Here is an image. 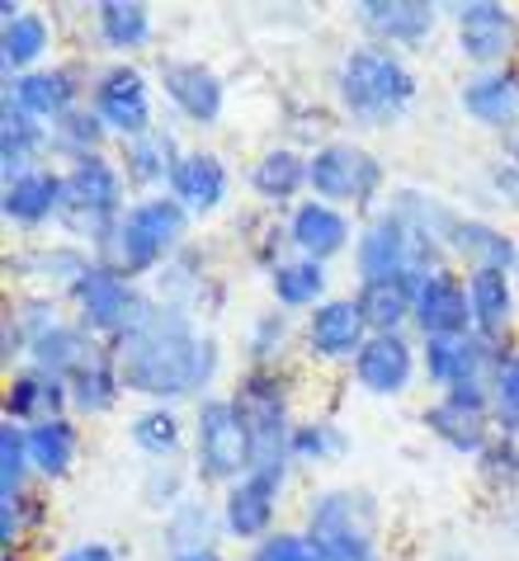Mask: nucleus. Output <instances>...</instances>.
<instances>
[{"mask_svg":"<svg viewBox=\"0 0 519 561\" xmlns=\"http://www.w3.org/2000/svg\"><path fill=\"white\" fill-rule=\"evenodd\" d=\"M119 373L128 397H142L147 407H180V401L213 397V382L223 378V345L213 331L180 307L151 302L137 331L114 345Z\"/></svg>","mask_w":519,"mask_h":561,"instance_id":"1","label":"nucleus"},{"mask_svg":"<svg viewBox=\"0 0 519 561\" xmlns=\"http://www.w3.org/2000/svg\"><path fill=\"white\" fill-rule=\"evenodd\" d=\"M330 90H336V108L354 128L383 133L406 118V108L420 95V81L411 71V61H406V53L364 38L336 61Z\"/></svg>","mask_w":519,"mask_h":561,"instance_id":"2","label":"nucleus"},{"mask_svg":"<svg viewBox=\"0 0 519 561\" xmlns=\"http://www.w3.org/2000/svg\"><path fill=\"white\" fill-rule=\"evenodd\" d=\"M189 227H194V217L170 194H137L94 260H104L109 270H119L133 284H147L189 245Z\"/></svg>","mask_w":519,"mask_h":561,"instance_id":"3","label":"nucleus"},{"mask_svg":"<svg viewBox=\"0 0 519 561\" xmlns=\"http://www.w3.org/2000/svg\"><path fill=\"white\" fill-rule=\"evenodd\" d=\"M61 180H67V198H61V231L67 241L86 245L90 255H100L114 227L123 222V213L133 204V184L123 180V165L114 151L86 156L76 165H61Z\"/></svg>","mask_w":519,"mask_h":561,"instance_id":"4","label":"nucleus"},{"mask_svg":"<svg viewBox=\"0 0 519 561\" xmlns=\"http://www.w3.org/2000/svg\"><path fill=\"white\" fill-rule=\"evenodd\" d=\"M303 534L326 561H383V510L364 486H326L303 505Z\"/></svg>","mask_w":519,"mask_h":561,"instance_id":"5","label":"nucleus"},{"mask_svg":"<svg viewBox=\"0 0 519 561\" xmlns=\"http://www.w3.org/2000/svg\"><path fill=\"white\" fill-rule=\"evenodd\" d=\"M194 434H189V467H194L199 486H217L227 491L232 481H241L256 467V444L236 401L227 392H213L194 407Z\"/></svg>","mask_w":519,"mask_h":561,"instance_id":"6","label":"nucleus"},{"mask_svg":"<svg viewBox=\"0 0 519 561\" xmlns=\"http://www.w3.org/2000/svg\"><path fill=\"white\" fill-rule=\"evenodd\" d=\"M236 411H241L250 444H256V467H293L289 444H293V378L289 368H246L232 382Z\"/></svg>","mask_w":519,"mask_h":561,"instance_id":"7","label":"nucleus"},{"mask_svg":"<svg viewBox=\"0 0 519 561\" xmlns=\"http://www.w3.org/2000/svg\"><path fill=\"white\" fill-rule=\"evenodd\" d=\"M307 190L321 204L364 213L387 190V165L354 137H326V142L307 151Z\"/></svg>","mask_w":519,"mask_h":561,"instance_id":"8","label":"nucleus"},{"mask_svg":"<svg viewBox=\"0 0 519 561\" xmlns=\"http://www.w3.org/2000/svg\"><path fill=\"white\" fill-rule=\"evenodd\" d=\"M151 288H142L133 284V278H123L119 270H109L104 260H94L90 264V274L67 293V307H71V317L86 325V331L100 340V345L114 350L123 335L137 331L142 317L151 311Z\"/></svg>","mask_w":519,"mask_h":561,"instance_id":"9","label":"nucleus"},{"mask_svg":"<svg viewBox=\"0 0 519 561\" xmlns=\"http://www.w3.org/2000/svg\"><path fill=\"white\" fill-rule=\"evenodd\" d=\"M500 354L486 345L482 335H439V340H420V378L435 387V397H463V401H486L492 407V378Z\"/></svg>","mask_w":519,"mask_h":561,"instance_id":"10","label":"nucleus"},{"mask_svg":"<svg viewBox=\"0 0 519 561\" xmlns=\"http://www.w3.org/2000/svg\"><path fill=\"white\" fill-rule=\"evenodd\" d=\"M86 104L109 128L114 147H123V142H133V137L156 128V76H147L137 61H109V67H94Z\"/></svg>","mask_w":519,"mask_h":561,"instance_id":"11","label":"nucleus"},{"mask_svg":"<svg viewBox=\"0 0 519 561\" xmlns=\"http://www.w3.org/2000/svg\"><path fill=\"white\" fill-rule=\"evenodd\" d=\"M453 48L472 71H492L519 61V10L506 0H459L444 5Z\"/></svg>","mask_w":519,"mask_h":561,"instance_id":"12","label":"nucleus"},{"mask_svg":"<svg viewBox=\"0 0 519 561\" xmlns=\"http://www.w3.org/2000/svg\"><path fill=\"white\" fill-rule=\"evenodd\" d=\"M289 477L293 467H250L241 481H232L223 501H217L223 534L232 542H246V548L279 534V505H283V491H289Z\"/></svg>","mask_w":519,"mask_h":561,"instance_id":"13","label":"nucleus"},{"mask_svg":"<svg viewBox=\"0 0 519 561\" xmlns=\"http://www.w3.org/2000/svg\"><path fill=\"white\" fill-rule=\"evenodd\" d=\"M156 90L176 108V118L189 128H217L227 114V85L208 61L199 57H161L156 61Z\"/></svg>","mask_w":519,"mask_h":561,"instance_id":"14","label":"nucleus"},{"mask_svg":"<svg viewBox=\"0 0 519 561\" xmlns=\"http://www.w3.org/2000/svg\"><path fill=\"white\" fill-rule=\"evenodd\" d=\"M90 81H94V71L81 67V61H47L38 71L5 81V100L20 104L29 118H38L53 128V123L76 114V108L90 100Z\"/></svg>","mask_w":519,"mask_h":561,"instance_id":"15","label":"nucleus"},{"mask_svg":"<svg viewBox=\"0 0 519 561\" xmlns=\"http://www.w3.org/2000/svg\"><path fill=\"white\" fill-rule=\"evenodd\" d=\"M420 382V340L416 335H369L354 354L350 387L373 401H397Z\"/></svg>","mask_w":519,"mask_h":561,"instance_id":"16","label":"nucleus"},{"mask_svg":"<svg viewBox=\"0 0 519 561\" xmlns=\"http://www.w3.org/2000/svg\"><path fill=\"white\" fill-rule=\"evenodd\" d=\"M369 321L364 311H359L354 293H336V298H326L317 311H307L303 317V354L312 364H354V354L369 345Z\"/></svg>","mask_w":519,"mask_h":561,"instance_id":"17","label":"nucleus"},{"mask_svg":"<svg viewBox=\"0 0 519 561\" xmlns=\"http://www.w3.org/2000/svg\"><path fill=\"white\" fill-rule=\"evenodd\" d=\"M354 24L364 28L369 43H383V48H397V53H416L439 34L444 5H430V0H359Z\"/></svg>","mask_w":519,"mask_h":561,"instance_id":"18","label":"nucleus"},{"mask_svg":"<svg viewBox=\"0 0 519 561\" xmlns=\"http://www.w3.org/2000/svg\"><path fill=\"white\" fill-rule=\"evenodd\" d=\"M283 231H289V245L293 255L303 260H317V264H330L340 255L354 251V237H359V222L354 213H345L336 204H321V198H303L289 217H283Z\"/></svg>","mask_w":519,"mask_h":561,"instance_id":"19","label":"nucleus"},{"mask_svg":"<svg viewBox=\"0 0 519 561\" xmlns=\"http://www.w3.org/2000/svg\"><path fill=\"white\" fill-rule=\"evenodd\" d=\"M467 311L472 335L496 350H519V274L506 270H472L467 274Z\"/></svg>","mask_w":519,"mask_h":561,"instance_id":"20","label":"nucleus"},{"mask_svg":"<svg viewBox=\"0 0 519 561\" xmlns=\"http://www.w3.org/2000/svg\"><path fill=\"white\" fill-rule=\"evenodd\" d=\"M472 311H467V274L444 264L416 278V340H439V335H467Z\"/></svg>","mask_w":519,"mask_h":561,"instance_id":"21","label":"nucleus"},{"mask_svg":"<svg viewBox=\"0 0 519 561\" xmlns=\"http://www.w3.org/2000/svg\"><path fill=\"white\" fill-rule=\"evenodd\" d=\"M90 264H94V255L86 251V245H76V241L61 237V241H34V245H24V251H14L5 260V270L14 278H24L29 293H53V298H67V293L90 274Z\"/></svg>","mask_w":519,"mask_h":561,"instance_id":"22","label":"nucleus"},{"mask_svg":"<svg viewBox=\"0 0 519 561\" xmlns=\"http://www.w3.org/2000/svg\"><path fill=\"white\" fill-rule=\"evenodd\" d=\"M420 425L430 430V439H439L449 454H459L467 462H477L496 439V415L486 401H463V397H435L420 411Z\"/></svg>","mask_w":519,"mask_h":561,"instance_id":"23","label":"nucleus"},{"mask_svg":"<svg viewBox=\"0 0 519 561\" xmlns=\"http://www.w3.org/2000/svg\"><path fill=\"white\" fill-rule=\"evenodd\" d=\"M176 204L194 217V222H203V217H217L227 208L232 198V170L227 161L217 156L213 147H184L176 175H170V190H166Z\"/></svg>","mask_w":519,"mask_h":561,"instance_id":"24","label":"nucleus"},{"mask_svg":"<svg viewBox=\"0 0 519 561\" xmlns=\"http://www.w3.org/2000/svg\"><path fill=\"white\" fill-rule=\"evenodd\" d=\"M61 198H67V180H61V165H38L29 175L5 180L0 190V217L14 231H43L61 222Z\"/></svg>","mask_w":519,"mask_h":561,"instance_id":"25","label":"nucleus"},{"mask_svg":"<svg viewBox=\"0 0 519 561\" xmlns=\"http://www.w3.org/2000/svg\"><path fill=\"white\" fill-rule=\"evenodd\" d=\"M449 260L453 270H506L519 274V231L492 222L477 213H459V222L449 231Z\"/></svg>","mask_w":519,"mask_h":561,"instance_id":"26","label":"nucleus"},{"mask_svg":"<svg viewBox=\"0 0 519 561\" xmlns=\"http://www.w3.org/2000/svg\"><path fill=\"white\" fill-rule=\"evenodd\" d=\"M246 190L256 194L260 208H279L283 217H289L312 194L307 190V151H297L293 142L264 147L246 170Z\"/></svg>","mask_w":519,"mask_h":561,"instance_id":"27","label":"nucleus"},{"mask_svg":"<svg viewBox=\"0 0 519 561\" xmlns=\"http://www.w3.org/2000/svg\"><path fill=\"white\" fill-rule=\"evenodd\" d=\"M459 108L486 133H515L519 128V61L492 71H467L459 85Z\"/></svg>","mask_w":519,"mask_h":561,"instance_id":"28","label":"nucleus"},{"mask_svg":"<svg viewBox=\"0 0 519 561\" xmlns=\"http://www.w3.org/2000/svg\"><path fill=\"white\" fill-rule=\"evenodd\" d=\"M53 48H57V24L43 10L0 5V67H5V81L47 67Z\"/></svg>","mask_w":519,"mask_h":561,"instance_id":"29","label":"nucleus"},{"mask_svg":"<svg viewBox=\"0 0 519 561\" xmlns=\"http://www.w3.org/2000/svg\"><path fill=\"white\" fill-rule=\"evenodd\" d=\"M119 165H123V180L133 184V194H166L170 190V175H176L180 156H184V142L176 128L156 123L151 133L133 137V142L114 147Z\"/></svg>","mask_w":519,"mask_h":561,"instance_id":"30","label":"nucleus"},{"mask_svg":"<svg viewBox=\"0 0 519 561\" xmlns=\"http://www.w3.org/2000/svg\"><path fill=\"white\" fill-rule=\"evenodd\" d=\"M0 415L10 420V425H47V420L57 415H71V392L67 382L53 378V373H38V368H14L5 373V397H0Z\"/></svg>","mask_w":519,"mask_h":561,"instance_id":"31","label":"nucleus"},{"mask_svg":"<svg viewBox=\"0 0 519 561\" xmlns=\"http://www.w3.org/2000/svg\"><path fill=\"white\" fill-rule=\"evenodd\" d=\"M100 350H104L100 340H94L86 325L67 311V317H61L57 325H47L43 335L29 340L24 364H29V368H38V373H53V378H61V382H71L76 373H81Z\"/></svg>","mask_w":519,"mask_h":561,"instance_id":"32","label":"nucleus"},{"mask_svg":"<svg viewBox=\"0 0 519 561\" xmlns=\"http://www.w3.org/2000/svg\"><path fill=\"white\" fill-rule=\"evenodd\" d=\"M90 24H94L100 48L114 53V61H133L137 53H147L151 38H156L151 5H142V0H100L90 14Z\"/></svg>","mask_w":519,"mask_h":561,"instance_id":"33","label":"nucleus"},{"mask_svg":"<svg viewBox=\"0 0 519 561\" xmlns=\"http://www.w3.org/2000/svg\"><path fill=\"white\" fill-rule=\"evenodd\" d=\"M47 142H53V128L38 118H29L20 104L0 100V175H29L38 165H53L47 156Z\"/></svg>","mask_w":519,"mask_h":561,"instance_id":"34","label":"nucleus"},{"mask_svg":"<svg viewBox=\"0 0 519 561\" xmlns=\"http://www.w3.org/2000/svg\"><path fill=\"white\" fill-rule=\"evenodd\" d=\"M354 302L373 335H411L416 321V278H369L354 284Z\"/></svg>","mask_w":519,"mask_h":561,"instance_id":"35","label":"nucleus"},{"mask_svg":"<svg viewBox=\"0 0 519 561\" xmlns=\"http://www.w3.org/2000/svg\"><path fill=\"white\" fill-rule=\"evenodd\" d=\"M29 462H34V477L43 486H57L76 472L81 462V420L76 415H57L47 425L29 430Z\"/></svg>","mask_w":519,"mask_h":561,"instance_id":"36","label":"nucleus"},{"mask_svg":"<svg viewBox=\"0 0 519 561\" xmlns=\"http://www.w3.org/2000/svg\"><path fill=\"white\" fill-rule=\"evenodd\" d=\"M264 284H270V298L274 307L283 311H317L326 298H336L330 293V264H317V260H303V255H289V260H279L270 274H264Z\"/></svg>","mask_w":519,"mask_h":561,"instance_id":"37","label":"nucleus"},{"mask_svg":"<svg viewBox=\"0 0 519 561\" xmlns=\"http://www.w3.org/2000/svg\"><path fill=\"white\" fill-rule=\"evenodd\" d=\"M71 392V415L76 420H100V415H114L119 401L128 397V387H123V373H119V358L114 350H100L90 358V364L76 373V378L67 382Z\"/></svg>","mask_w":519,"mask_h":561,"instance_id":"38","label":"nucleus"},{"mask_svg":"<svg viewBox=\"0 0 519 561\" xmlns=\"http://www.w3.org/2000/svg\"><path fill=\"white\" fill-rule=\"evenodd\" d=\"M189 434L194 425L180 415V407H142L133 420H128V439L142 458L151 462H176L184 454Z\"/></svg>","mask_w":519,"mask_h":561,"instance_id":"39","label":"nucleus"},{"mask_svg":"<svg viewBox=\"0 0 519 561\" xmlns=\"http://www.w3.org/2000/svg\"><path fill=\"white\" fill-rule=\"evenodd\" d=\"M293 345H303V325H297L293 311H260L246 325V368H283Z\"/></svg>","mask_w":519,"mask_h":561,"instance_id":"40","label":"nucleus"},{"mask_svg":"<svg viewBox=\"0 0 519 561\" xmlns=\"http://www.w3.org/2000/svg\"><path fill=\"white\" fill-rule=\"evenodd\" d=\"M161 538H166L170 557L189 552V548H217V538H227L223 534V510H217V501L189 495L180 510H170L161 519Z\"/></svg>","mask_w":519,"mask_h":561,"instance_id":"41","label":"nucleus"},{"mask_svg":"<svg viewBox=\"0 0 519 561\" xmlns=\"http://www.w3.org/2000/svg\"><path fill=\"white\" fill-rule=\"evenodd\" d=\"M114 147V137H109V128L100 118H94V108L81 104L76 114H67L61 123H53V142H47V156L61 165H76L86 161V156H100Z\"/></svg>","mask_w":519,"mask_h":561,"instance_id":"42","label":"nucleus"},{"mask_svg":"<svg viewBox=\"0 0 519 561\" xmlns=\"http://www.w3.org/2000/svg\"><path fill=\"white\" fill-rule=\"evenodd\" d=\"M345 454H350V434L330 415H312L293 425V444H289L293 467H326V462H340Z\"/></svg>","mask_w":519,"mask_h":561,"instance_id":"43","label":"nucleus"},{"mask_svg":"<svg viewBox=\"0 0 519 561\" xmlns=\"http://www.w3.org/2000/svg\"><path fill=\"white\" fill-rule=\"evenodd\" d=\"M34 462H29V430L0 420V501H24L34 491Z\"/></svg>","mask_w":519,"mask_h":561,"instance_id":"44","label":"nucleus"},{"mask_svg":"<svg viewBox=\"0 0 519 561\" xmlns=\"http://www.w3.org/2000/svg\"><path fill=\"white\" fill-rule=\"evenodd\" d=\"M189 486H199L194 481V467H180V462H147V477H142V501H147L156 514H166L170 510H180L189 495Z\"/></svg>","mask_w":519,"mask_h":561,"instance_id":"45","label":"nucleus"},{"mask_svg":"<svg viewBox=\"0 0 519 561\" xmlns=\"http://www.w3.org/2000/svg\"><path fill=\"white\" fill-rule=\"evenodd\" d=\"M43 495L38 491H29L24 501H0V548L5 552H24V542L43 528Z\"/></svg>","mask_w":519,"mask_h":561,"instance_id":"46","label":"nucleus"},{"mask_svg":"<svg viewBox=\"0 0 519 561\" xmlns=\"http://www.w3.org/2000/svg\"><path fill=\"white\" fill-rule=\"evenodd\" d=\"M477 477L492 491H515L519 495V434H500L496 430L492 448L477 458Z\"/></svg>","mask_w":519,"mask_h":561,"instance_id":"47","label":"nucleus"},{"mask_svg":"<svg viewBox=\"0 0 519 561\" xmlns=\"http://www.w3.org/2000/svg\"><path fill=\"white\" fill-rule=\"evenodd\" d=\"M492 415L500 434H519V350L500 354L492 378Z\"/></svg>","mask_w":519,"mask_h":561,"instance_id":"48","label":"nucleus"},{"mask_svg":"<svg viewBox=\"0 0 519 561\" xmlns=\"http://www.w3.org/2000/svg\"><path fill=\"white\" fill-rule=\"evenodd\" d=\"M246 561H326V557L312 548V538L303 528H279V534L256 542V548L246 552Z\"/></svg>","mask_w":519,"mask_h":561,"instance_id":"49","label":"nucleus"},{"mask_svg":"<svg viewBox=\"0 0 519 561\" xmlns=\"http://www.w3.org/2000/svg\"><path fill=\"white\" fill-rule=\"evenodd\" d=\"M53 561H123V548H114V542H104V538H81V542H71V548H61Z\"/></svg>","mask_w":519,"mask_h":561,"instance_id":"50","label":"nucleus"},{"mask_svg":"<svg viewBox=\"0 0 519 561\" xmlns=\"http://www.w3.org/2000/svg\"><path fill=\"white\" fill-rule=\"evenodd\" d=\"M170 561H227L223 548H189V552H176Z\"/></svg>","mask_w":519,"mask_h":561,"instance_id":"51","label":"nucleus"},{"mask_svg":"<svg viewBox=\"0 0 519 561\" xmlns=\"http://www.w3.org/2000/svg\"><path fill=\"white\" fill-rule=\"evenodd\" d=\"M506 156L519 165V128H515V133H506Z\"/></svg>","mask_w":519,"mask_h":561,"instance_id":"52","label":"nucleus"},{"mask_svg":"<svg viewBox=\"0 0 519 561\" xmlns=\"http://www.w3.org/2000/svg\"><path fill=\"white\" fill-rule=\"evenodd\" d=\"M515 538H519V510H515Z\"/></svg>","mask_w":519,"mask_h":561,"instance_id":"53","label":"nucleus"}]
</instances>
